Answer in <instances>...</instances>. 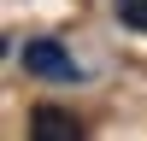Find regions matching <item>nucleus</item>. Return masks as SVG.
I'll return each instance as SVG.
<instances>
[{
    "mask_svg": "<svg viewBox=\"0 0 147 141\" xmlns=\"http://www.w3.org/2000/svg\"><path fill=\"white\" fill-rule=\"evenodd\" d=\"M30 135H35V141H77L82 124H77L71 112H59V106H41V112H35V124H30Z\"/></svg>",
    "mask_w": 147,
    "mask_h": 141,
    "instance_id": "2",
    "label": "nucleus"
},
{
    "mask_svg": "<svg viewBox=\"0 0 147 141\" xmlns=\"http://www.w3.org/2000/svg\"><path fill=\"white\" fill-rule=\"evenodd\" d=\"M118 18H124V30H147V0H112Z\"/></svg>",
    "mask_w": 147,
    "mask_h": 141,
    "instance_id": "3",
    "label": "nucleus"
},
{
    "mask_svg": "<svg viewBox=\"0 0 147 141\" xmlns=\"http://www.w3.org/2000/svg\"><path fill=\"white\" fill-rule=\"evenodd\" d=\"M24 70L41 82H77V59L65 53V41H53V35H35V41H24Z\"/></svg>",
    "mask_w": 147,
    "mask_h": 141,
    "instance_id": "1",
    "label": "nucleus"
}]
</instances>
